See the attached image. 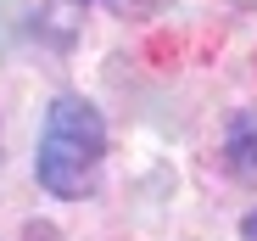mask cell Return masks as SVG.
<instances>
[{"label": "cell", "instance_id": "cell-2", "mask_svg": "<svg viewBox=\"0 0 257 241\" xmlns=\"http://www.w3.org/2000/svg\"><path fill=\"white\" fill-rule=\"evenodd\" d=\"M224 169L240 185H257V107H240L224 129Z\"/></svg>", "mask_w": 257, "mask_h": 241}, {"label": "cell", "instance_id": "cell-1", "mask_svg": "<svg viewBox=\"0 0 257 241\" xmlns=\"http://www.w3.org/2000/svg\"><path fill=\"white\" fill-rule=\"evenodd\" d=\"M106 157V124L84 96H56L39 129L34 174L51 196H84L95 185V169Z\"/></svg>", "mask_w": 257, "mask_h": 241}, {"label": "cell", "instance_id": "cell-4", "mask_svg": "<svg viewBox=\"0 0 257 241\" xmlns=\"http://www.w3.org/2000/svg\"><path fill=\"white\" fill-rule=\"evenodd\" d=\"M240 235H246V241H257V208H251V213L240 219Z\"/></svg>", "mask_w": 257, "mask_h": 241}, {"label": "cell", "instance_id": "cell-3", "mask_svg": "<svg viewBox=\"0 0 257 241\" xmlns=\"http://www.w3.org/2000/svg\"><path fill=\"white\" fill-rule=\"evenodd\" d=\"M162 0H117V12H157Z\"/></svg>", "mask_w": 257, "mask_h": 241}]
</instances>
